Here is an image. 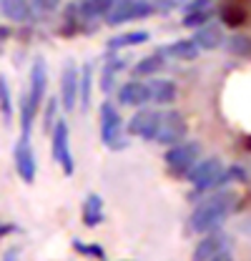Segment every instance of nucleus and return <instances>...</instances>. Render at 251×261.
Listing matches in <instances>:
<instances>
[{"label": "nucleus", "instance_id": "f257e3e1", "mask_svg": "<svg viewBox=\"0 0 251 261\" xmlns=\"http://www.w3.org/2000/svg\"><path fill=\"white\" fill-rule=\"evenodd\" d=\"M236 194L234 191H219V194L206 196L191 214V228L196 233H209L219 228L236 208Z\"/></svg>", "mask_w": 251, "mask_h": 261}, {"label": "nucleus", "instance_id": "f03ea898", "mask_svg": "<svg viewBox=\"0 0 251 261\" xmlns=\"http://www.w3.org/2000/svg\"><path fill=\"white\" fill-rule=\"evenodd\" d=\"M45 88H48V68L43 58H35L31 68V86L28 91L20 98V130L23 136H31L33 121L43 106V98H45Z\"/></svg>", "mask_w": 251, "mask_h": 261}, {"label": "nucleus", "instance_id": "7ed1b4c3", "mask_svg": "<svg viewBox=\"0 0 251 261\" xmlns=\"http://www.w3.org/2000/svg\"><path fill=\"white\" fill-rule=\"evenodd\" d=\"M201 156V146L196 141H181L176 146L168 148L166 153V168L176 176V178H186V173L193 168V163Z\"/></svg>", "mask_w": 251, "mask_h": 261}, {"label": "nucleus", "instance_id": "20e7f679", "mask_svg": "<svg viewBox=\"0 0 251 261\" xmlns=\"http://www.w3.org/2000/svg\"><path fill=\"white\" fill-rule=\"evenodd\" d=\"M101 141L111 148H123V121L113 103H101Z\"/></svg>", "mask_w": 251, "mask_h": 261}, {"label": "nucleus", "instance_id": "39448f33", "mask_svg": "<svg viewBox=\"0 0 251 261\" xmlns=\"http://www.w3.org/2000/svg\"><path fill=\"white\" fill-rule=\"evenodd\" d=\"M51 146H53V159L58 161L63 173L73 176L76 166H73V153H70V130H68V123L63 118H58L53 130H51Z\"/></svg>", "mask_w": 251, "mask_h": 261}, {"label": "nucleus", "instance_id": "423d86ee", "mask_svg": "<svg viewBox=\"0 0 251 261\" xmlns=\"http://www.w3.org/2000/svg\"><path fill=\"white\" fill-rule=\"evenodd\" d=\"M186 118L179 113V111H166L161 113V121H158V130H156V138L161 146H176L186 138Z\"/></svg>", "mask_w": 251, "mask_h": 261}, {"label": "nucleus", "instance_id": "0eeeda50", "mask_svg": "<svg viewBox=\"0 0 251 261\" xmlns=\"http://www.w3.org/2000/svg\"><path fill=\"white\" fill-rule=\"evenodd\" d=\"M223 173V166L219 159H206V161H196L193 168L186 173V178L191 181V186L196 191H209L214 186H219V178Z\"/></svg>", "mask_w": 251, "mask_h": 261}, {"label": "nucleus", "instance_id": "6e6552de", "mask_svg": "<svg viewBox=\"0 0 251 261\" xmlns=\"http://www.w3.org/2000/svg\"><path fill=\"white\" fill-rule=\"evenodd\" d=\"M15 171L18 176L26 181V184H33L35 181V156H33V146H31V136H20V141L15 143Z\"/></svg>", "mask_w": 251, "mask_h": 261}, {"label": "nucleus", "instance_id": "1a4fd4ad", "mask_svg": "<svg viewBox=\"0 0 251 261\" xmlns=\"http://www.w3.org/2000/svg\"><path fill=\"white\" fill-rule=\"evenodd\" d=\"M158 121H161V113L158 111H138L131 123H128V133L136 136V138H143V141H154L156 138V130H158Z\"/></svg>", "mask_w": 251, "mask_h": 261}, {"label": "nucleus", "instance_id": "9d476101", "mask_svg": "<svg viewBox=\"0 0 251 261\" xmlns=\"http://www.w3.org/2000/svg\"><path fill=\"white\" fill-rule=\"evenodd\" d=\"M61 103L65 111H73L78 103V65L73 61H65L61 75Z\"/></svg>", "mask_w": 251, "mask_h": 261}, {"label": "nucleus", "instance_id": "9b49d317", "mask_svg": "<svg viewBox=\"0 0 251 261\" xmlns=\"http://www.w3.org/2000/svg\"><path fill=\"white\" fill-rule=\"evenodd\" d=\"M76 10H78L81 25L88 28V25H93V23L106 18V13H108V0H76Z\"/></svg>", "mask_w": 251, "mask_h": 261}, {"label": "nucleus", "instance_id": "f8f14e48", "mask_svg": "<svg viewBox=\"0 0 251 261\" xmlns=\"http://www.w3.org/2000/svg\"><path fill=\"white\" fill-rule=\"evenodd\" d=\"M148 100H151L148 83H143L138 78L136 81H128V83H123L118 88V103H123V106H143Z\"/></svg>", "mask_w": 251, "mask_h": 261}, {"label": "nucleus", "instance_id": "ddd939ff", "mask_svg": "<svg viewBox=\"0 0 251 261\" xmlns=\"http://www.w3.org/2000/svg\"><path fill=\"white\" fill-rule=\"evenodd\" d=\"M0 13L13 23H33L35 20L31 0H0Z\"/></svg>", "mask_w": 251, "mask_h": 261}, {"label": "nucleus", "instance_id": "4468645a", "mask_svg": "<svg viewBox=\"0 0 251 261\" xmlns=\"http://www.w3.org/2000/svg\"><path fill=\"white\" fill-rule=\"evenodd\" d=\"M223 249H226V239H223V233L209 231V233L198 241V246H196V251H193V261H211L216 254H221Z\"/></svg>", "mask_w": 251, "mask_h": 261}, {"label": "nucleus", "instance_id": "2eb2a0df", "mask_svg": "<svg viewBox=\"0 0 251 261\" xmlns=\"http://www.w3.org/2000/svg\"><path fill=\"white\" fill-rule=\"evenodd\" d=\"M121 70H126V58L116 56V53L106 56V63H103V70H101V88H103V93H111L113 91L116 75Z\"/></svg>", "mask_w": 251, "mask_h": 261}, {"label": "nucleus", "instance_id": "dca6fc26", "mask_svg": "<svg viewBox=\"0 0 251 261\" xmlns=\"http://www.w3.org/2000/svg\"><path fill=\"white\" fill-rule=\"evenodd\" d=\"M193 43L198 45V50H216L221 43H223V33H221L219 25H201L196 28V35H193Z\"/></svg>", "mask_w": 251, "mask_h": 261}, {"label": "nucleus", "instance_id": "f3484780", "mask_svg": "<svg viewBox=\"0 0 251 261\" xmlns=\"http://www.w3.org/2000/svg\"><path fill=\"white\" fill-rule=\"evenodd\" d=\"M148 93H151V100L158 103V106H166V103H173L176 96H179V88L173 81L168 78H158L154 83H148Z\"/></svg>", "mask_w": 251, "mask_h": 261}, {"label": "nucleus", "instance_id": "a211bd4d", "mask_svg": "<svg viewBox=\"0 0 251 261\" xmlns=\"http://www.w3.org/2000/svg\"><path fill=\"white\" fill-rule=\"evenodd\" d=\"M166 68V56L163 53H151L146 58H141L138 63L133 65V75L136 78H146V75H156Z\"/></svg>", "mask_w": 251, "mask_h": 261}, {"label": "nucleus", "instance_id": "6ab92c4d", "mask_svg": "<svg viewBox=\"0 0 251 261\" xmlns=\"http://www.w3.org/2000/svg\"><path fill=\"white\" fill-rule=\"evenodd\" d=\"M198 53L201 50H198V45L193 40H176V43L163 48V56L176 58V61H193V58H198Z\"/></svg>", "mask_w": 251, "mask_h": 261}, {"label": "nucleus", "instance_id": "aec40b11", "mask_svg": "<svg viewBox=\"0 0 251 261\" xmlns=\"http://www.w3.org/2000/svg\"><path fill=\"white\" fill-rule=\"evenodd\" d=\"M91 93H93V65L86 63L78 70V100L83 108L91 106Z\"/></svg>", "mask_w": 251, "mask_h": 261}, {"label": "nucleus", "instance_id": "412c9836", "mask_svg": "<svg viewBox=\"0 0 251 261\" xmlns=\"http://www.w3.org/2000/svg\"><path fill=\"white\" fill-rule=\"evenodd\" d=\"M103 221V201L98 194H91L83 201V224L86 226H98Z\"/></svg>", "mask_w": 251, "mask_h": 261}, {"label": "nucleus", "instance_id": "4be33fe9", "mask_svg": "<svg viewBox=\"0 0 251 261\" xmlns=\"http://www.w3.org/2000/svg\"><path fill=\"white\" fill-rule=\"evenodd\" d=\"M148 40V33L146 31H131V33H121L116 38L108 40V48L116 50V48H131V45H141Z\"/></svg>", "mask_w": 251, "mask_h": 261}, {"label": "nucleus", "instance_id": "5701e85b", "mask_svg": "<svg viewBox=\"0 0 251 261\" xmlns=\"http://www.w3.org/2000/svg\"><path fill=\"white\" fill-rule=\"evenodd\" d=\"M131 0H108V13H106V23L108 25H121L126 23V10H128Z\"/></svg>", "mask_w": 251, "mask_h": 261}, {"label": "nucleus", "instance_id": "b1692460", "mask_svg": "<svg viewBox=\"0 0 251 261\" xmlns=\"http://www.w3.org/2000/svg\"><path fill=\"white\" fill-rule=\"evenodd\" d=\"M211 8H196V10H184V18H181V23L186 25V28H201V25H206L209 20H211Z\"/></svg>", "mask_w": 251, "mask_h": 261}, {"label": "nucleus", "instance_id": "393cba45", "mask_svg": "<svg viewBox=\"0 0 251 261\" xmlns=\"http://www.w3.org/2000/svg\"><path fill=\"white\" fill-rule=\"evenodd\" d=\"M151 13H156L154 5H151V0H131V5H128V10H126V23H128V20L148 18Z\"/></svg>", "mask_w": 251, "mask_h": 261}, {"label": "nucleus", "instance_id": "a878e982", "mask_svg": "<svg viewBox=\"0 0 251 261\" xmlns=\"http://www.w3.org/2000/svg\"><path fill=\"white\" fill-rule=\"evenodd\" d=\"M0 113H3L5 123H10V118H13V100H10V86H8L5 75H0Z\"/></svg>", "mask_w": 251, "mask_h": 261}, {"label": "nucleus", "instance_id": "bb28decb", "mask_svg": "<svg viewBox=\"0 0 251 261\" xmlns=\"http://www.w3.org/2000/svg\"><path fill=\"white\" fill-rule=\"evenodd\" d=\"M244 20H246V10H244L241 5H236V3H229V5H223V23H226V25H231V28H239Z\"/></svg>", "mask_w": 251, "mask_h": 261}, {"label": "nucleus", "instance_id": "cd10ccee", "mask_svg": "<svg viewBox=\"0 0 251 261\" xmlns=\"http://www.w3.org/2000/svg\"><path fill=\"white\" fill-rule=\"evenodd\" d=\"M73 249H76L78 254H83V256L106 259V251H103V246H98V244H83V241H73Z\"/></svg>", "mask_w": 251, "mask_h": 261}, {"label": "nucleus", "instance_id": "c85d7f7f", "mask_svg": "<svg viewBox=\"0 0 251 261\" xmlns=\"http://www.w3.org/2000/svg\"><path fill=\"white\" fill-rule=\"evenodd\" d=\"M56 108H58V100H48V111H45V116H43V128L45 130H53V126H56Z\"/></svg>", "mask_w": 251, "mask_h": 261}, {"label": "nucleus", "instance_id": "c756f323", "mask_svg": "<svg viewBox=\"0 0 251 261\" xmlns=\"http://www.w3.org/2000/svg\"><path fill=\"white\" fill-rule=\"evenodd\" d=\"M31 5H35L38 10H45V13H51V10H56V8L61 5V0H31Z\"/></svg>", "mask_w": 251, "mask_h": 261}, {"label": "nucleus", "instance_id": "7c9ffc66", "mask_svg": "<svg viewBox=\"0 0 251 261\" xmlns=\"http://www.w3.org/2000/svg\"><path fill=\"white\" fill-rule=\"evenodd\" d=\"M196 8H211V0H188L184 10H196Z\"/></svg>", "mask_w": 251, "mask_h": 261}, {"label": "nucleus", "instance_id": "2f4dec72", "mask_svg": "<svg viewBox=\"0 0 251 261\" xmlns=\"http://www.w3.org/2000/svg\"><path fill=\"white\" fill-rule=\"evenodd\" d=\"M8 35H10V31H8L5 25H0V53H3V48H5V43H8Z\"/></svg>", "mask_w": 251, "mask_h": 261}, {"label": "nucleus", "instance_id": "473e14b6", "mask_svg": "<svg viewBox=\"0 0 251 261\" xmlns=\"http://www.w3.org/2000/svg\"><path fill=\"white\" fill-rule=\"evenodd\" d=\"M211 261H234V259H231V254H229V251L223 249V251H221V254H216V256H214Z\"/></svg>", "mask_w": 251, "mask_h": 261}, {"label": "nucleus", "instance_id": "72a5a7b5", "mask_svg": "<svg viewBox=\"0 0 251 261\" xmlns=\"http://www.w3.org/2000/svg\"><path fill=\"white\" fill-rule=\"evenodd\" d=\"M18 259V251L13 249V251H8V256H5V261H15Z\"/></svg>", "mask_w": 251, "mask_h": 261}]
</instances>
